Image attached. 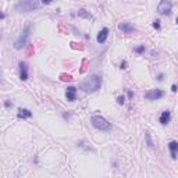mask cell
Here are the masks:
<instances>
[{"instance_id":"1","label":"cell","mask_w":178,"mask_h":178,"mask_svg":"<svg viewBox=\"0 0 178 178\" xmlns=\"http://www.w3.org/2000/svg\"><path fill=\"white\" fill-rule=\"evenodd\" d=\"M100 88H102V78L99 75H96V74L89 75L86 79H84L79 84V89H82L86 93H93V92L99 91Z\"/></svg>"},{"instance_id":"2","label":"cell","mask_w":178,"mask_h":178,"mask_svg":"<svg viewBox=\"0 0 178 178\" xmlns=\"http://www.w3.org/2000/svg\"><path fill=\"white\" fill-rule=\"evenodd\" d=\"M50 4V2H38V0H26V2H18L14 4L15 11L18 13H29L34 11L36 9H41V7Z\"/></svg>"},{"instance_id":"3","label":"cell","mask_w":178,"mask_h":178,"mask_svg":"<svg viewBox=\"0 0 178 178\" xmlns=\"http://www.w3.org/2000/svg\"><path fill=\"white\" fill-rule=\"evenodd\" d=\"M31 32H32V24H28V25H25V28L22 29L21 35L15 39V42H14V49L15 50H21V49H24V47L28 45Z\"/></svg>"},{"instance_id":"4","label":"cell","mask_w":178,"mask_h":178,"mask_svg":"<svg viewBox=\"0 0 178 178\" xmlns=\"http://www.w3.org/2000/svg\"><path fill=\"white\" fill-rule=\"evenodd\" d=\"M91 124H92L93 128L99 129V131H103V132L111 131V124L106 120L105 117L97 116V114H95V116L91 117Z\"/></svg>"},{"instance_id":"5","label":"cell","mask_w":178,"mask_h":178,"mask_svg":"<svg viewBox=\"0 0 178 178\" xmlns=\"http://www.w3.org/2000/svg\"><path fill=\"white\" fill-rule=\"evenodd\" d=\"M172 10V3L168 0H161L157 6V13L160 15H170Z\"/></svg>"},{"instance_id":"6","label":"cell","mask_w":178,"mask_h":178,"mask_svg":"<svg viewBox=\"0 0 178 178\" xmlns=\"http://www.w3.org/2000/svg\"><path fill=\"white\" fill-rule=\"evenodd\" d=\"M164 96V91L161 89H150L145 93V99L146 100H159Z\"/></svg>"},{"instance_id":"7","label":"cell","mask_w":178,"mask_h":178,"mask_svg":"<svg viewBox=\"0 0 178 178\" xmlns=\"http://www.w3.org/2000/svg\"><path fill=\"white\" fill-rule=\"evenodd\" d=\"M18 67H20V79H21V81H26V79L29 78L28 64H26L25 61H20Z\"/></svg>"},{"instance_id":"8","label":"cell","mask_w":178,"mask_h":178,"mask_svg":"<svg viewBox=\"0 0 178 178\" xmlns=\"http://www.w3.org/2000/svg\"><path fill=\"white\" fill-rule=\"evenodd\" d=\"M118 29H120L123 34H132L135 31V26L132 25L131 22H121L118 25Z\"/></svg>"},{"instance_id":"9","label":"cell","mask_w":178,"mask_h":178,"mask_svg":"<svg viewBox=\"0 0 178 178\" xmlns=\"http://www.w3.org/2000/svg\"><path fill=\"white\" fill-rule=\"evenodd\" d=\"M168 150H170V155H171L172 160H177V153H178V142L177 140H171L168 143Z\"/></svg>"},{"instance_id":"10","label":"cell","mask_w":178,"mask_h":178,"mask_svg":"<svg viewBox=\"0 0 178 178\" xmlns=\"http://www.w3.org/2000/svg\"><path fill=\"white\" fill-rule=\"evenodd\" d=\"M65 97H67V100H70V102H75L77 100V88L68 86L67 89H65Z\"/></svg>"},{"instance_id":"11","label":"cell","mask_w":178,"mask_h":178,"mask_svg":"<svg viewBox=\"0 0 178 178\" xmlns=\"http://www.w3.org/2000/svg\"><path fill=\"white\" fill-rule=\"evenodd\" d=\"M107 38H109V28H103V29H100L99 34H97L96 41H97V43H105V42L107 41Z\"/></svg>"},{"instance_id":"12","label":"cell","mask_w":178,"mask_h":178,"mask_svg":"<svg viewBox=\"0 0 178 178\" xmlns=\"http://www.w3.org/2000/svg\"><path fill=\"white\" fill-rule=\"evenodd\" d=\"M170 120H171V113H170L168 110L161 111V114H160V124L161 125H167V124L170 123Z\"/></svg>"},{"instance_id":"13","label":"cell","mask_w":178,"mask_h":178,"mask_svg":"<svg viewBox=\"0 0 178 178\" xmlns=\"http://www.w3.org/2000/svg\"><path fill=\"white\" fill-rule=\"evenodd\" d=\"M18 118H22V120H26V118H31L32 117V111L28 110V109H18Z\"/></svg>"},{"instance_id":"14","label":"cell","mask_w":178,"mask_h":178,"mask_svg":"<svg viewBox=\"0 0 178 178\" xmlns=\"http://www.w3.org/2000/svg\"><path fill=\"white\" fill-rule=\"evenodd\" d=\"M77 15L81 18H86V20H93V15H92L89 11H86L85 9H79L78 13H77Z\"/></svg>"},{"instance_id":"15","label":"cell","mask_w":178,"mask_h":178,"mask_svg":"<svg viewBox=\"0 0 178 178\" xmlns=\"http://www.w3.org/2000/svg\"><path fill=\"white\" fill-rule=\"evenodd\" d=\"M145 140H146V146H148V148H153V140H152V136H150L149 131L145 132Z\"/></svg>"},{"instance_id":"16","label":"cell","mask_w":178,"mask_h":178,"mask_svg":"<svg viewBox=\"0 0 178 178\" xmlns=\"http://www.w3.org/2000/svg\"><path fill=\"white\" fill-rule=\"evenodd\" d=\"M134 52H135V53H138V54H142V53L145 52V45H140V46L135 47Z\"/></svg>"},{"instance_id":"17","label":"cell","mask_w":178,"mask_h":178,"mask_svg":"<svg viewBox=\"0 0 178 178\" xmlns=\"http://www.w3.org/2000/svg\"><path fill=\"white\" fill-rule=\"evenodd\" d=\"M152 25H153V28H155V29H157V31H160V29H161L160 20H155V21H153V24H152Z\"/></svg>"},{"instance_id":"18","label":"cell","mask_w":178,"mask_h":178,"mask_svg":"<svg viewBox=\"0 0 178 178\" xmlns=\"http://www.w3.org/2000/svg\"><path fill=\"white\" fill-rule=\"evenodd\" d=\"M117 103H118L120 106H123L124 103H125V97H124V95H121V96L117 97Z\"/></svg>"},{"instance_id":"19","label":"cell","mask_w":178,"mask_h":178,"mask_svg":"<svg viewBox=\"0 0 178 178\" xmlns=\"http://www.w3.org/2000/svg\"><path fill=\"white\" fill-rule=\"evenodd\" d=\"M60 77H61L63 81H71V79H73V77H71V75H65V74H61Z\"/></svg>"},{"instance_id":"20","label":"cell","mask_w":178,"mask_h":178,"mask_svg":"<svg viewBox=\"0 0 178 178\" xmlns=\"http://www.w3.org/2000/svg\"><path fill=\"white\" fill-rule=\"evenodd\" d=\"M127 65H128V63H127L125 60H123V61L120 63V68H121V70H125V68H127Z\"/></svg>"},{"instance_id":"21","label":"cell","mask_w":178,"mask_h":178,"mask_svg":"<svg viewBox=\"0 0 178 178\" xmlns=\"http://www.w3.org/2000/svg\"><path fill=\"white\" fill-rule=\"evenodd\" d=\"M4 107H7V109L13 107V103L10 102V100H6V102H4Z\"/></svg>"},{"instance_id":"22","label":"cell","mask_w":178,"mask_h":178,"mask_svg":"<svg viewBox=\"0 0 178 178\" xmlns=\"http://www.w3.org/2000/svg\"><path fill=\"white\" fill-rule=\"evenodd\" d=\"M171 91L174 92V93H175V92L178 91V88H177V85H175V84H174V85H172V86H171Z\"/></svg>"},{"instance_id":"23","label":"cell","mask_w":178,"mask_h":178,"mask_svg":"<svg viewBox=\"0 0 178 178\" xmlns=\"http://www.w3.org/2000/svg\"><path fill=\"white\" fill-rule=\"evenodd\" d=\"M163 74H159V75H157V81H163Z\"/></svg>"},{"instance_id":"24","label":"cell","mask_w":178,"mask_h":178,"mask_svg":"<svg viewBox=\"0 0 178 178\" xmlns=\"http://www.w3.org/2000/svg\"><path fill=\"white\" fill-rule=\"evenodd\" d=\"M132 96H134V92H132V91H128V97H129V99H132Z\"/></svg>"},{"instance_id":"25","label":"cell","mask_w":178,"mask_h":178,"mask_svg":"<svg viewBox=\"0 0 178 178\" xmlns=\"http://www.w3.org/2000/svg\"><path fill=\"white\" fill-rule=\"evenodd\" d=\"M177 24H178V17H177Z\"/></svg>"}]
</instances>
